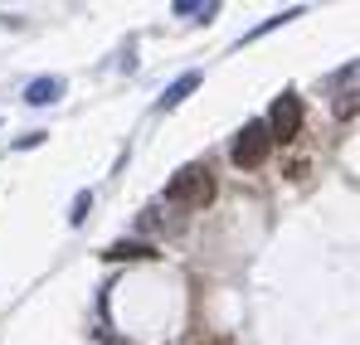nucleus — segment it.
I'll return each instance as SVG.
<instances>
[{
  "instance_id": "nucleus-1",
  "label": "nucleus",
  "mask_w": 360,
  "mask_h": 345,
  "mask_svg": "<svg viewBox=\"0 0 360 345\" xmlns=\"http://www.w3.org/2000/svg\"><path fill=\"white\" fill-rule=\"evenodd\" d=\"M166 195L185 204V209H210L214 204V175L205 171V166H180L171 175V185H166Z\"/></svg>"
},
{
  "instance_id": "nucleus-2",
  "label": "nucleus",
  "mask_w": 360,
  "mask_h": 345,
  "mask_svg": "<svg viewBox=\"0 0 360 345\" xmlns=\"http://www.w3.org/2000/svg\"><path fill=\"white\" fill-rule=\"evenodd\" d=\"M268 141H273V136H268V126H263V122H248L239 136H234L229 161H234L239 171H258V166H263V156H268Z\"/></svg>"
},
{
  "instance_id": "nucleus-3",
  "label": "nucleus",
  "mask_w": 360,
  "mask_h": 345,
  "mask_svg": "<svg viewBox=\"0 0 360 345\" xmlns=\"http://www.w3.org/2000/svg\"><path fill=\"white\" fill-rule=\"evenodd\" d=\"M297 131H302V98L297 93H283V98L273 103V112H268V136L292 141Z\"/></svg>"
},
{
  "instance_id": "nucleus-4",
  "label": "nucleus",
  "mask_w": 360,
  "mask_h": 345,
  "mask_svg": "<svg viewBox=\"0 0 360 345\" xmlns=\"http://www.w3.org/2000/svg\"><path fill=\"white\" fill-rule=\"evenodd\" d=\"M108 263H131V258H161V248H151V243H136V238H122L112 243L108 253H103Z\"/></svg>"
},
{
  "instance_id": "nucleus-5",
  "label": "nucleus",
  "mask_w": 360,
  "mask_h": 345,
  "mask_svg": "<svg viewBox=\"0 0 360 345\" xmlns=\"http://www.w3.org/2000/svg\"><path fill=\"white\" fill-rule=\"evenodd\" d=\"M195 88H200V73H195V68H190V73H185V78H176V83H171V88H166V93H161V112H171V108H180V103H185V98H190V93H195Z\"/></svg>"
},
{
  "instance_id": "nucleus-6",
  "label": "nucleus",
  "mask_w": 360,
  "mask_h": 345,
  "mask_svg": "<svg viewBox=\"0 0 360 345\" xmlns=\"http://www.w3.org/2000/svg\"><path fill=\"white\" fill-rule=\"evenodd\" d=\"M59 93H63L59 78H34V83L25 88V103H30V108H49V103H54Z\"/></svg>"
},
{
  "instance_id": "nucleus-7",
  "label": "nucleus",
  "mask_w": 360,
  "mask_h": 345,
  "mask_svg": "<svg viewBox=\"0 0 360 345\" xmlns=\"http://www.w3.org/2000/svg\"><path fill=\"white\" fill-rule=\"evenodd\" d=\"M176 15L180 20H185V15H190V20H214V15H219V0H176Z\"/></svg>"
},
{
  "instance_id": "nucleus-8",
  "label": "nucleus",
  "mask_w": 360,
  "mask_h": 345,
  "mask_svg": "<svg viewBox=\"0 0 360 345\" xmlns=\"http://www.w3.org/2000/svg\"><path fill=\"white\" fill-rule=\"evenodd\" d=\"M136 229H180V214H161V204H151V209H141V219H136Z\"/></svg>"
},
{
  "instance_id": "nucleus-9",
  "label": "nucleus",
  "mask_w": 360,
  "mask_h": 345,
  "mask_svg": "<svg viewBox=\"0 0 360 345\" xmlns=\"http://www.w3.org/2000/svg\"><path fill=\"white\" fill-rule=\"evenodd\" d=\"M88 209H93V190H83V195L73 200V209H68V224H83V219H88Z\"/></svg>"
},
{
  "instance_id": "nucleus-10",
  "label": "nucleus",
  "mask_w": 360,
  "mask_h": 345,
  "mask_svg": "<svg viewBox=\"0 0 360 345\" xmlns=\"http://www.w3.org/2000/svg\"><path fill=\"white\" fill-rule=\"evenodd\" d=\"M39 141H44V136H39V131H30V136H20V141H15V151H30V146H39Z\"/></svg>"
}]
</instances>
